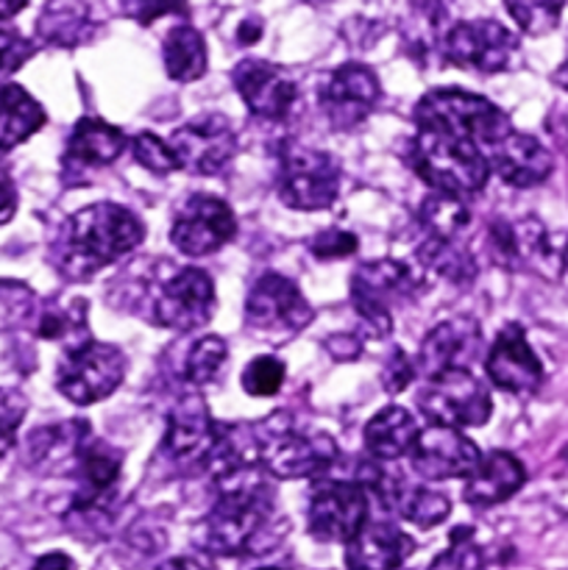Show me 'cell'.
Here are the masks:
<instances>
[{"label":"cell","instance_id":"cell-9","mask_svg":"<svg viewBox=\"0 0 568 570\" xmlns=\"http://www.w3.org/2000/svg\"><path fill=\"white\" fill-rule=\"evenodd\" d=\"M418 284V273L404 262L379 259L368 262L351 278V301L362 321L373 334L384 337L393 328L390 321V304L399 295H410Z\"/></svg>","mask_w":568,"mask_h":570},{"label":"cell","instance_id":"cell-33","mask_svg":"<svg viewBox=\"0 0 568 570\" xmlns=\"http://www.w3.org/2000/svg\"><path fill=\"white\" fill-rule=\"evenodd\" d=\"M505 3L523 33L543 37L557 28L566 0H505Z\"/></svg>","mask_w":568,"mask_h":570},{"label":"cell","instance_id":"cell-1","mask_svg":"<svg viewBox=\"0 0 568 570\" xmlns=\"http://www.w3.org/2000/svg\"><path fill=\"white\" fill-rule=\"evenodd\" d=\"M145 237L134 212L117 204H92L67 217L53 243V262L67 278L84 282L131 254Z\"/></svg>","mask_w":568,"mask_h":570},{"label":"cell","instance_id":"cell-28","mask_svg":"<svg viewBox=\"0 0 568 570\" xmlns=\"http://www.w3.org/2000/svg\"><path fill=\"white\" fill-rule=\"evenodd\" d=\"M45 126V109L17 83L0 81V154L17 148Z\"/></svg>","mask_w":568,"mask_h":570},{"label":"cell","instance_id":"cell-42","mask_svg":"<svg viewBox=\"0 0 568 570\" xmlns=\"http://www.w3.org/2000/svg\"><path fill=\"white\" fill-rule=\"evenodd\" d=\"M31 570H76V562L67 554H61V551H50V554L39 557Z\"/></svg>","mask_w":568,"mask_h":570},{"label":"cell","instance_id":"cell-26","mask_svg":"<svg viewBox=\"0 0 568 570\" xmlns=\"http://www.w3.org/2000/svg\"><path fill=\"white\" fill-rule=\"evenodd\" d=\"M92 33L95 20L87 0H48L37 17L39 42L53 48H78Z\"/></svg>","mask_w":568,"mask_h":570},{"label":"cell","instance_id":"cell-6","mask_svg":"<svg viewBox=\"0 0 568 570\" xmlns=\"http://www.w3.org/2000/svg\"><path fill=\"white\" fill-rule=\"evenodd\" d=\"M312 306L282 273H262L245 301V328L267 343H287L310 326Z\"/></svg>","mask_w":568,"mask_h":570},{"label":"cell","instance_id":"cell-13","mask_svg":"<svg viewBox=\"0 0 568 570\" xmlns=\"http://www.w3.org/2000/svg\"><path fill=\"white\" fill-rule=\"evenodd\" d=\"M516 50V33L496 20L457 22L443 37V53L451 65L462 67V70L484 72V76L505 70Z\"/></svg>","mask_w":568,"mask_h":570},{"label":"cell","instance_id":"cell-2","mask_svg":"<svg viewBox=\"0 0 568 570\" xmlns=\"http://www.w3.org/2000/svg\"><path fill=\"white\" fill-rule=\"evenodd\" d=\"M410 165L429 187H434V193L457 198L479 193L490 176V161L477 142L434 128H418Z\"/></svg>","mask_w":568,"mask_h":570},{"label":"cell","instance_id":"cell-11","mask_svg":"<svg viewBox=\"0 0 568 570\" xmlns=\"http://www.w3.org/2000/svg\"><path fill=\"white\" fill-rule=\"evenodd\" d=\"M176 154L178 170L195 176H215L226 170L237 154V134L223 115H198L178 126L167 139Z\"/></svg>","mask_w":568,"mask_h":570},{"label":"cell","instance_id":"cell-24","mask_svg":"<svg viewBox=\"0 0 568 570\" xmlns=\"http://www.w3.org/2000/svg\"><path fill=\"white\" fill-rule=\"evenodd\" d=\"M523 482H527V471L521 460L507 451H490L466 476L462 495L471 507H496L512 499L523 488Z\"/></svg>","mask_w":568,"mask_h":570},{"label":"cell","instance_id":"cell-30","mask_svg":"<svg viewBox=\"0 0 568 570\" xmlns=\"http://www.w3.org/2000/svg\"><path fill=\"white\" fill-rule=\"evenodd\" d=\"M418 254H421L423 267L440 273V276L454 284H468L477 276V262H473V256L466 248H457L454 239L429 237Z\"/></svg>","mask_w":568,"mask_h":570},{"label":"cell","instance_id":"cell-19","mask_svg":"<svg viewBox=\"0 0 568 570\" xmlns=\"http://www.w3.org/2000/svg\"><path fill=\"white\" fill-rule=\"evenodd\" d=\"M234 87L248 111L259 120H284L295 104V83L282 67L262 59H245L232 72Z\"/></svg>","mask_w":568,"mask_h":570},{"label":"cell","instance_id":"cell-20","mask_svg":"<svg viewBox=\"0 0 568 570\" xmlns=\"http://www.w3.org/2000/svg\"><path fill=\"white\" fill-rule=\"evenodd\" d=\"M477 321H471V317H454V321H445L440 326H434L423 337L421 351L415 356V367L427 379L440 376V373L454 371V367H466L468 360H473V354H477Z\"/></svg>","mask_w":568,"mask_h":570},{"label":"cell","instance_id":"cell-34","mask_svg":"<svg viewBox=\"0 0 568 570\" xmlns=\"http://www.w3.org/2000/svg\"><path fill=\"white\" fill-rule=\"evenodd\" d=\"M284 376V362L276 360V356H254L248 362L243 373V390L248 395H256V399H271L282 390Z\"/></svg>","mask_w":568,"mask_h":570},{"label":"cell","instance_id":"cell-8","mask_svg":"<svg viewBox=\"0 0 568 570\" xmlns=\"http://www.w3.org/2000/svg\"><path fill=\"white\" fill-rule=\"evenodd\" d=\"M340 167L329 154L290 145L278 165V198L298 212H321L337 200Z\"/></svg>","mask_w":568,"mask_h":570},{"label":"cell","instance_id":"cell-27","mask_svg":"<svg viewBox=\"0 0 568 570\" xmlns=\"http://www.w3.org/2000/svg\"><path fill=\"white\" fill-rule=\"evenodd\" d=\"M418 423L404 406H384L368 421L365 449L376 462H395L410 454L418 440Z\"/></svg>","mask_w":568,"mask_h":570},{"label":"cell","instance_id":"cell-31","mask_svg":"<svg viewBox=\"0 0 568 570\" xmlns=\"http://www.w3.org/2000/svg\"><path fill=\"white\" fill-rule=\"evenodd\" d=\"M418 217H421L429 237L434 239H454L457 234L468 226V220H471L466 204H462L457 195H445V193L429 195V198L421 204Z\"/></svg>","mask_w":568,"mask_h":570},{"label":"cell","instance_id":"cell-39","mask_svg":"<svg viewBox=\"0 0 568 570\" xmlns=\"http://www.w3.org/2000/svg\"><path fill=\"white\" fill-rule=\"evenodd\" d=\"M415 376H418L415 360H410L404 351L395 348L393 354H390L388 365H384V371H382L384 390H388V393H401V390H407V384H412V379H415Z\"/></svg>","mask_w":568,"mask_h":570},{"label":"cell","instance_id":"cell-23","mask_svg":"<svg viewBox=\"0 0 568 570\" xmlns=\"http://www.w3.org/2000/svg\"><path fill=\"white\" fill-rule=\"evenodd\" d=\"M89 423L67 421L56 426H42L28 438L26 456L37 471L45 473H67L72 476L81 456L84 445L89 443Z\"/></svg>","mask_w":568,"mask_h":570},{"label":"cell","instance_id":"cell-29","mask_svg":"<svg viewBox=\"0 0 568 570\" xmlns=\"http://www.w3.org/2000/svg\"><path fill=\"white\" fill-rule=\"evenodd\" d=\"M165 70L173 81H198L206 72V42L193 26H176L165 37Z\"/></svg>","mask_w":568,"mask_h":570},{"label":"cell","instance_id":"cell-22","mask_svg":"<svg viewBox=\"0 0 568 570\" xmlns=\"http://www.w3.org/2000/svg\"><path fill=\"white\" fill-rule=\"evenodd\" d=\"M488 161L499 173L501 181L521 189L546 181L551 176V167H555L549 150L538 139L521 131H510L501 142H496L490 148Z\"/></svg>","mask_w":568,"mask_h":570},{"label":"cell","instance_id":"cell-48","mask_svg":"<svg viewBox=\"0 0 568 570\" xmlns=\"http://www.w3.org/2000/svg\"><path fill=\"white\" fill-rule=\"evenodd\" d=\"M256 570H284V568H273V566H267V568H256Z\"/></svg>","mask_w":568,"mask_h":570},{"label":"cell","instance_id":"cell-36","mask_svg":"<svg viewBox=\"0 0 568 570\" xmlns=\"http://www.w3.org/2000/svg\"><path fill=\"white\" fill-rule=\"evenodd\" d=\"M33 56V42L22 37L11 22L0 20V78L20 70Z\"/></svg>","mask_w":568,"mask_h":570},{"label":"cell","instance_id":"cell-18","mask_svg":"<svg viewBox=\"0 0 568 570\" xmlns=\"http://www.w3.org/2000/svg\"><path fill=\"white\" fill-rule=\"evenodd\" d=\"M484 371L496 387L512 395L535 393L543 382V367H540L538 354L529 345L523 328L516 323L501 328L499 337L493 340L488 360H484Z\"/></svg>","mask_w":568,"mask_h":570},{"label":"cell","instance_id":"cell-32","mask_svg":"<svg viewBox=\"0 0 568 570\" xmlns=\"http://www.w3.org/2000/svg\"><path fill=\"white\" fill-rule=\"evenodd\" d=\"M228 360L226 340L215 337V334H206L198 343L189 348L187 360H184V379H187L193 387H204L212 384L223 373Z\"/></svg>","mask_w":568,"mask_h":570},{"label":"cell","instance_id":"cell-4","mask_svg":"<svg viewBox=\"0 0 568 570\" xmlns=\"http://www.w3.org/2000/svg\"><path fill=\"white\" fill-rule=\"evenodd\" d=\"M415 122L418 128H434L471 139L479 148H493L512 131L499 106L482 95L462 92V89H434L423 95L421 104L415 106Z\"/></svg>","mask_w":568,"mask_h":570},{"label":"cell","instance_id":"cell-46","mask_svg":"<svg viewBox=\"0 0 568 570\" xmlns=\"http://www.w3.org/2000/svg\"><path fill=\"white\" fill-rule=\"evenodd\" d=\"M555 83L568 92V56H566V61H562V65L555 70Z\"/></svg>","mask_w":568,"mask_h":570},{"label":"cell","instance_id":"cell-35","mask_svg":"<svg viewBox=\"0 0 568 570\" xmlns=\"http://www.w3.org/2000/svg\"><path fill=\"white\" fill-rule=\"evenodd\" d=\"M131 154L145 170L156 173V176H167V173L178 170V161H176V154H173L170 142L156 137V134L150 131L137 134V137L131 139Z\"/></svg>","mask_w":568,"mask_h":570},{"label":"cell","instance_id":"cell-15","mask_svg":"<svg viewBox=\"0 0 568 570\" xmlns=\"http://www.w3.org/2000/svg\"><path fill=\"white\" fill-rule=\"evenodd\" d=\"M221 429L209 415V406L200 395L189 393L178 399L167 415V432H165V454L173 462L187 468H206L212 454L221 440Z\"/></svg>","mask_w":568,"mask_h":570},{"label":"cell","instance_id":"cell-44","mask_svg":"<svg viewBox=\"0 0 568 570\" xmlns=\"http://www.w3.org/2000/svg\"><path fill=\"white\" fill-rule=\"evenodd\" d=\"M449 3H451V0H421V6L427 9V14L432 17V20H443Z\"/></svg>","mask_w":568,"mask_h":570},{"label":"cell","instance_id":"cell-17","mask_svg":"<svg viewBox=\"0 0 568 570\" xmlns=\"http://www.w3.org/2000/svg\"><path fill=\"white\" fill-rule=\"evenodd\" d=\"M479 460H482L479 449L460 429L432 426V423L418 432L415 445L410 451L412 471L427 482L466 479L479 465Z\"/></svg>","mask_w":568,"mask_h":570},{"label":"cell","instance_id":"cell-12","mask_svg":"<svg viewBox=\"0 0 568 570\" xmlns=\"http://www.w3.org/2000/svg\"><path fill=\"white\" fill-rule=\"evenodd\" d=\"M368 499L360 482H323L312 490L310 534L321 543H349L368 523Z\"/></svg>","mask_w":568,"mask_h":570},{"label":"cell","instance_id":"cell-10","mask_svg":"<svg viewBox=\"0 0 568 570\" xmlns=\"http://www.w3.org/2000/svg\"><path fill=\"white\" fill-rule=\"evenodd\" d=\"M215 304L217 298L212 278L198 267H182L156 289L150 317L173 332H195L209 323Z\"/></svg>","mask_w":568,"mask_h":570},{"label":"cell","instance_id":"cell-16","mask_svg":"<svg viewBox=\"0 0 568 570\" xmlns=\"http://www.w3.org/2000/svg\"><path fill=\"white\" fill-rule=\"evenodd\" d=\"M317 95H321L323 115L334 128H354L376 109L382 87L371 67L349 61L329 72Z\"/></svg>","mask_w":568,"mask_h":570},{"label":"cell","instance_id":"cell-38","mask_svg":"<svg viewBox=\"0 0 568 570\" xmlns=\"http://www.w3.org/2000/svg\"><path fill=\"white\" fill-rule=\"evenodd\" d=\"M356 237L351 232H343V228H326V232L317 234L315 239H312L310 250L315 259H345V256H351L356 250Z\"/></svg>","mask_w":568,"mask_h":570},{"label":"cell","instance_id":"cell-3","mask_svg":"<svg viewBox=\"0 0 568 570\" xmlns=\"http://www.w3.org/2000/svg\"><path fill=\"white\" fill-rule=\"evenodd\" d=\"M256 460L278 479H315L337 460V443L323 432H298L284 412L267 417L254 432Z\"/></svg>","mask_w":568,"mask_h":570},{"label":"cell","instance_id":"cell-14","mask_svg":"<svg viewBox=\"0 0 568 570\" xmlns=\"http://www.w3.org/2000/svg\"><path fill=\"white\" fill-rule=\"evenodd\" d=\"M237 234V217L215 195H193L173 217L170 243L187 256H209Z\"/></svg>","mask_w":568,"mask_h":570},{"label":"cell","instance_id":"cell-37","mask_svg":"<svg viewBox=\"0 0 568 570\" xmlns=\"http://www.w3.org/2000/svg\"><path fill=\"white\" fill-rule=\"evenodd\" d=\"M26 406L28 401L17 390L0 387V460L14 445L17 429H20L22 417H26Z\"/></svg>","mask_w":568,"mask_h":570},{"label":"cell","instance_id":"cell-43","mask_svg":"<svg viewBox=\"0 0 568 570\" xmlns=\"http://www.w3.org/2000/svg\"><path fill=\"white\" fill-rule=\"evenodd\" d=\"M156 570H215L209 562H204L200 557H173V560L161 562Z\"/></svg>","mask_w":568,"mask_h":570},{"label":"cell","instance_id":"cell-7","mask_svg":"<svg viewBox=\"0 0 568 570\" xmlns=\"http://www.w3.org/2000/svg\"><path fill=\"white\" fill-rule=\"evenodd\" d=\"M418 406L432 426L449 429L482 426L493 410L490 393L477 376L468 373V367H454L427 379V387L418 395Z\"/></svg>","mask_w":568,"mask_h":570},{"label":"cell","instance_id":"cell-25","mask_svg":"<svg viewBox=\"0 0 568 570\" xmlns=\"http://www.w3.org/2000/svg\"><path fill=\"white\" fill-rule=\"evenodd\" d=\"M126 148L128 139L120 128L109 126L98 117H81L67 139L65 161L72 170H89V167L111 165Z\"/></svg>","mask_w":568,"mask_h":570},{"label":"cell","instance_id":"cell-41","mask_svg":"<svg viewBox=\"0 0 568 570\" xmlns=\"http://www.w3.org/2000/svg\"><path fill=\"white\" fill-rule=\"evenodd\" d=\"M17 212V189L11 178L0 170V226L9 223Z\"/></svg>","mask_w":568,"mask_h":570},{"label":"cell","instance_id":"cell-5","mask_svg":"<svg viewBox=\"0 0 568 570\" xmlns=\"http://www.w3.org/2000/svg\"><path fill=\"white\" fill-rule=\"evenodd\" d=\"M126 376V356L117 345L84 340L67 348L56 371V387L78 406L98 404L120 387Z\"/></svg>","mask_w":568,"mask_h":570},{"label":"cell","instance_id":"cell-40","mask_svg":"<svg viewBox=\"0 0 568 570\" xmlns=\"http://www.w3.org/2000/svg\"><path fill=\"white\" fill-rule=\"evenodd\" d=\"M131 11L143 26H148V22H154L156 17L173 14V11L187 14V3H184V0H137Z\"/></svg>","mask_w":568,"mask_h":570},{"label":"cell","instance_id":"cell-21","mask_svg":"<svg viewBox=\"0 0 568 570\" xmlns=\"http://www.w3.org/2000/svg\"><path fill=\"white\" fill-rule=\"evenodd\" d=\"M415 551V540L393 523L368 521L345 546L349 570H401L407 557Z\"/></svg>","mask_w":568,"mask_h":570},{"label":"cell","instance_id":"cell-47","mask_svg":"<svg viewBox=\"0 0 568 570\" xmlns=\"http://www.w3.org/2000/svg\"><path fill=\"white\" fill-rule=\"evenodd\" d=\"M562 262H566V267H568V243H566V250H562Z\"/></svg>","mask_w":568,"mask_h":570},{"label":"cell","instance_id":"cell-45","mask_svg":"<svg viewBox=\"0 0 568 570\" xmlns=\"http://www.w3.org/2000/svg\"><path fill=\"white\" fill-rule=\"evenodd\" d=\"M28 6V0H0V20H9L17 11H22Z\"/></svg>","mask_w":568,"mask_h":570}]
</instances>
